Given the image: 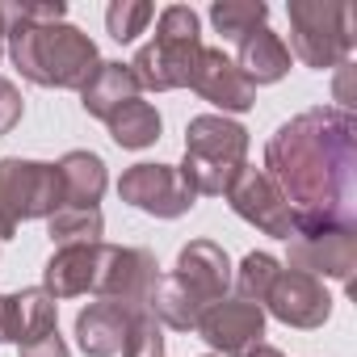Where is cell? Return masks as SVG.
Returning <instances> with one entry per match:
<instances>
[{
  "instance_id": "603a6c76",
  "label": "cell",
  "mask_w": 357,
  "mask_h": 357,
  "mask_svg": "<svg viewBox=\"0 0 357 357\" xmlns=\"http://www.w3.org/2000/svg\"><path fill=\"white\" fill-rule=\"evenodd\" d=\"M47 231L55 240V248H72V244H101L105 219L101 211H76V206H59L47 219Z\"/></svg>"
},
{
  "instance_id": "7c38bea8",
  "label": "cell",
  "mask_w": 357,
  "mask_h": 357,
  "mask_svg": "<svg viewBox=\"0 0 357 357\" xmlns=\"http://www.w3.org/2000/svg\"><path fill=\"white\" fill-rule=\"evenodd\" d=\"M261 307L273 319H282L286 328H324L332 315V294L319 278L298 273V269H282Z\"/></svg>"
},
{
  "instance_id": "ba28073f",
  "label": "cell",
  "mask_w": 357,
  "mask_h": 357,
  "mask_svg": "<svg viewBox=\"0 0 357 357\" xmlns=\"http://www.w3.org/2000/svg\"><path fill=\"white\" fill-rule=\"evenodd\" d=\"M118 198L155 219H181L198 202L181 168H172V164H130L118 181Z\"/></svg>"
},
{
  "instance_id": "ffe728a7",
  "label": "cell",
  "mask_w": 357,
  "mask_h": 357,
  "mask_svg": "<svg viewBox=\"0 0 357 357\" xmlns=\"http://www.w3.org/2000/svg\"><path fill=\"white\" fill-rule=\"evenodd\" d=\"M139 97V84H135V76H130V68L126 63H118V59H101V68L93 72V80L80 89V105H84V114L89 118H109V114H118L126 101H135Z\"/></svg>"
},
{
  "instance_id": "277c9868",
  "label": "cell",
  "mask_w": 357,
  "mask_h": 357,
  "mask_svg": "<svg viewBox=\"0 0 357 357\" xmlns=\"http://www.w3.org/2000/svg\"><path fill=\"white\" fill-rule=\"evenodd\" d=\"M202 22L190 5H168L155 22V38L135 51L126 63L139 93H168V89H190L198 55H202Z\"/></svg>"
},
{
  "instance_id": "f1b7e54d",
  "label": "cell",
  "mask_w": 357,
  "mask_h": 357,
  "mask_svg": "<svg viewBox=\"0 0 357 357\" xmlns=\"http://www.w3.org/2000/svg\"><path fill=\"white\" fill-rule=\"evenodd\" d=\"M17 357H72V353H68L63 336H59V332H51V336H38V340L22 344V349H17Z\"/></svg>"
},
{
  "instance_id": "4316f807",
  "label": "cell",
  "mask_w": 357,
  "mask_h": 357,
  "mask_svg": "<svg viewBox=\"0 0 357 357\" xmlns=\"http://www.w3.org/2000/svg\"><path fill=\"white\" fill-rule=\"evenodd\" d=\"M22 93H17V84L13 80H5L0 76V135H9L17 122H22Z\"/></svg>"
},
{
  "instance_id": "7a4b0ae2",
  "label": "cell",
  "mask_w": 357,
  "mask_h": 357,
  "mask_svg": "<svg viewBox=\"0 0 357 357\" xmlns=\"http://www.w3.org/2000/svg\"><path fill=\"white\" fill-rule=\"evenodd\" d=\"M9 17V55L22 68V76L38 89H84L93 80V72L101 68L97 43L68 26V22H38L30 13V5L22 9H5Z\"/></svg>"
},
{
  "instance_id": "6da1fadb",
  "label": "cell",
  "mask_w": 357,
  "mask_h": 357,
  "mask_svg": "<svg viewBox=\"0 0 357 357\" xmlns=\"http://www.w3.org/2000/svg\"><path fill=\"white\" fill-rule=\"evenodd\" d=\"M357 118L319 105L282 122L265 143V172L303 223H353Z\"/></svg>"
},
{
  "instance_id": "f546056e",
  "label": "cell",
  "mask_w": 357,
  "mask_h": 357,
  "mask_svg": "<svg viewBox=\"0 0 357 357\" xmlns=\"http://www.w3.org/2000/svg\"><path fill=\"white\" fill-rule=\"evenodd\" d=\"M248 357H286V353H282V349H273V344H257Z\"/></svg>"
},
{
  "instance_id": "8fae6325",
  "label": "cell",
  "mask_w": 357,
  "mask_h": 357,
  "mask_svg": "<svg viewBox=\"0 0 357 357\" xmlns=\"http://www.w3.org/2000/svg\"><path fill=\"white\" fill-rule=\"evenodd\" d=\"M155 282H160V265H155V257L147 248H114V244H105L93 294L105 298V303H122V307H147Z\"/></svg>"
},
{
  "instance_id": "52a82bcc",
  "label": "cell",
  "mask_w": 357,
  "mask_h": 357,
  "mask_svg": "<svg viewBox=\"0 0 357 357\" xmlns=\"http://www.w3.org/2000/svg\"><path fill=\"white\" fill-rule=\"evenodd\" d=\"M286 269L311 273V278H332L353 290V269H357V227L353 223H303L290 240Z\"/></svg>"
},
{
  "instance_id": "5bb4252c",
  "label": "cell",
  "mask_w": 357,
  "mask_h": 357,
  "mask_svg": "<svg viewBox=\"0 0 357 357\" xmlns=\"http://www.w3.org/2000/svg\"><path fill=\"white\" fill-rule=\"evenodd\" d=\"M190 89L202 101H211L215 109H223V118L227 114H248L257 105V89L244 80V72L236 68V59H227L219 47H202Z\"/></svg>"
},
{
  "instance_id": "4dcf8cb0",
  "label": "cell",
  "mask_w": 357,
  "mask_h": 357,
  "mask_svg": "<svg viewBox=\"0 0 357 357\" xmlns=\"http://www.w3.org/2000/svg\"><path fill=\"white\" fill-rule=\"evenodd\" d=\"M5 34H9V17H5V9H0V55H5Z\"/></svg>"
},
{
  "instance_id": "7402d4cb",
  "label": "cell",
  "mask_w": 357,
  "mask_h": 357,
  "mask_svg": "<svg viewBox=\"0 0 357 357\" xmlns=\"http://www.w3.org/2000/svg\"><path fill=\"white\" fill-rule=\"evenodd\" d=\"M211 22L223 34V43L240 47L252 30H261L269 22V5L265 0H219V5H211Z\"/></svg>"
},
{
  "instance_id": "44dd1931",
  "label": "cell",
  "mask_w": 357,
  "mask_h": 357,
  "mask_svg": "<svg viewBox=\"0 0 357 357\" xmlns=\"http://www.w3.org/2000/svg\"><path fill=\"white\" fill-rule=\"evenodd\" d=\"M105 126H109V139H114L118 147H126V151H143V147H151V143L160 139V130H164L155 105L143 101V97H135V101H126L118 114H109Z\"/></svg>"
},
{
  "instance_id": "3957f363",
  "label": "cell",
  "mask_w": 357,
  "mask_h": 357,
  "mask_svg": "<svg viewBox=\"0 0 357 357\" xmlns=\"http://www.w3.org/2000/svg\"><path fill=\"white\" fill-rule=\"evenodd\" d=\"M248 168V130L223 114H198L185 126L181 176L198 198H227L236 176Z\"/></svg>"
},
{
  "instance_id": "30bf717a",
  "label": "cell",
  "mask_w": 357,
  "mask_h": 357,
  "mask_svg": "<svg viewBox=\"0 0 357 357\" xmlns=\"http://www.w3.org/2000/svg\"><path fill=\"white\" fill-rule=\"evenodd\" d=\"M194 332L215 349V357H248L257 344H265V307L244 298H219L202 311Z\"/></svg>"
},
{
  "instance_id": "d4e9b609",
  "label": "cell",
  "mask_w": 357,
  "mask_h": 357,
  "mask_svg": "<svg viewBox=\"0 0 357 357\" xmlns=\"http://www.w3.org/2000/svg\"><path fill=\"white\" fill-rule=\"evenodd\" d=\"M151 17H155V9L147 5V0H114V5L105 9V30H109L114 43H135L147 30Z\"/></svg>"
},
{
  "instance_id": "9a60e30c",
  "label": "cell",
  "mask_w": 357,
  "mask_h": 357,
  "mask_svg": "<svg viewBox=\"0 0 357 357\" xmlns=\"http://www.w3.org/2000/svg\"><path fill=\"white\" fill-rule=\"evenodd\" d=\"M59 319V303L43 286H26L17 294H0V344H30L51 336Z\"/></svg>"
},
{
  "instance_id": "9c48e42d",
  "label": "cell",
  "mask_w": 357,
  "mask_h": 357,
  "mask_svg": "<svg viewBox=\"0 0 357 357\" xmlns=\"http://www.w3.org/2000/svg\"><path fill=\"white\" fill-rule=\"evenodd\" d=\"M227 202H231V211H236L244 223L261 227V231L273 236V240H290V236L298 231V215L290 211L286 194L269 181L265 168H244V172L236 176V185L227 190Z\"/></svg>"
},
{
  "instance_id": "83f0119b",
  "label": "cell",
  "mask_w": 357,
  "mask_h": 357,
  "mask_svg": "<svg viewBox=\"0 0 357 357\" xmlns=\"http://www.w3.org/2000/svg\"><path fill=\"white\" fill-rule=\"evenodd\" d=\"M353 76H357L353 59L336 63V84H332V97H336V109H344V114H353V101H357V93H353Z\"/></svg>"
},
{
  "instance_id": "ac0fdd59",
  "label": "cell",
  "mask_w": 357,
  "mask_h": 357,
  "mask_svg": "<svg viewBox=\"0 0 357 357\" xmlns=\"http://www.w3.org/2000/svg\"><path fill=\"white\" fill-rule=\"evenodd\" d=\"M59 206H76V211H97L109 176H105V160L97 151H68L59 164Z\"/></svg>"
},
{
  "instance_id": "1f68e13d",
  "label": "cell",
  "mask_w": 357,
  "mask_h": 357,
  "mask_svg": "<svg viewBox=\"0 0 357 357\" xmlns=\"http://www.w3.org/2000/svg\"><path fill=\"white\" fill-rule=\"evenodd\" d=\"M206 357H215V353H206Z\"/></svg>"
},
{
  "instance_id": "2e32d148",
  "label": "cell",
  "mask_w": 357,
  "mask_h": 357,
  "mask_svg": "<svg viewBox=\"0 0 357 357\" xmlns=\"http://www.w3.org/2000/svg\"><path fill=\"white\" fill-rule=\"evenodd\" d=\"M143 307H122V303H89L76 315V344L84 349V357H118L130 332V319Z\"/></svg>"
},
{
  "instance_id": "484cf974",
  "label": "cell",
  "mask_w": 357,
  "mask_h": 357,
  "mask_svg": "<svg viewBox=\"0 0 357 357\" xmlns=\"http://www.w3.org/2000/svg\"><path fill=\"white\" fill-rule=\"evenodd\" d=\"M122 357H164V336H160V319L151 315V307L135 311L126 344H122Z\"/></svg>"
},
{
  "instance_id": "5b68a950",
  "label": "cell",
  "mask_w": 357,
  "mask_h": 357,
  "mask_svg": "<svg viewBox=\"0 0 357 357\" xmlns=\"http://www.w3.org/2000/svg\"><path fill=\"white\" fill-rule=\"evenodd\" d=\"M290 47L307 68H336L353 55L357 43V9L344 0H290Z\"/></svg>"
},
{
  "instance_id": "cb8c5ba5",
  "label": "cell",
  "mask_w": 357,
  "mask_h": 357,
  "mask_svg": "<svg viewBox=\"0 0 357 357\" xmlns=\"http://www.w3.org/2000/svg\"><path fill=\"white\" fill-rule=\"evenodd\" d=\"M278 273H282V261H278V257H269V252H248V257L240 261V269H231V286H236V294H240L244 303H257V307H261V303L269 298Z\"/></svg>"
},
{
  "instance_id": "4fadbf2b",
  "label": "cell",
  "mask_w": 357,
  "mask_h": 357,
  "mask_svg": "<svg viewBox=\"0 0 357 357\" xmlns=\"http://www.w3.org/2000/svg\"><path fill=\"white\" fill-rule=\"evenodd\" d=\"M176 286H181L202 311L219 298H227V286H231V261L227 252L215 244V240H190L181 252H176V265L168 273Z\"/></svg>"
},
{
  "instance_id": "8992f818",
  "label": "cell",
  "mask_w": 357,
  "mask_h": 357,
  "mask_svg": "<svg viewBox=\"0 0 357 357\" xmlns=\"http://www.w3.org/2000/svg\"><path fill=\"white\" fill-rule=\"evenodd\" d=\"M59 172L43 160L5 155L0 160V240H9L30 219H51L59 211Z\"/></svg>"
},
{
  "instance_id": "d6986e66",
  "label": "cell",
  "mask_w": 357,
  "mask_h": 357,
  "mask_svg": "<svg viewBox=\"0 0 357 357\" xmlns=\"http://www.w3.org/2000/svg\"><path fill=\"white\" fill-rule=\"evenodd\" d=\"M240 59H236V68L244 72V80L257 89V84H278L286 72H290V51H286V43H282V34H273L269 26H261V30H252L240 47Z\"/></svg>"
},
{
  "instance_id": "e0dca14e",
  "label": "cell",
  "mask_w": 357,
  "mask_h": 357,
  "mask_svg": "<svg viewBox=\"0 0 357 357\" xmlns=\"http://www.w3.org/2000/svg\"><path fill=\"white\" fill-rule=\"evenodd\" d=\"M101 257L105 244H72V248H55V257L43 269V290L59 303V298H76L89 294L97 286L101 273Z\"/></svg>"
}]
</instances>
